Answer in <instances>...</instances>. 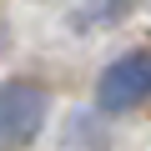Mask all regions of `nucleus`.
<instances>
[{"label":"nucleus","mask_w":151,"mask_h":151,"mask_svg":"<svg viewBox=\"0 0 151 151\" xmlns=\"http://www.w3.org/2000/svg\"><path fill=\"white\" fill-rule=\"evenodd\" d=\"M50 96L40 81H5L0 86V151H25L45 126Z\"/></svg>","instance_id":"nucleus-1"},{"label":"nucleus","mask_w":151,"mask_h":151,"mask_svg":"<svg viewBox=\"0 0 151 151\" xmlns=\"http://www.w3.org/2000/svg\"><path fill=\"white\" fill-rule=\"evenodd\" d=\"M146 101H151V50L116 55L96 81V106L106 116H126V111H141Z\"/></svg>","instance_id":"nucleus-2"},{"label":"nucleus","mask_w":151,"mask_h":151,"mask_svg":"<svg viewBox=\"0 0 151 151\" xmlns=\"http://www.w3.org/2000/svg\"><path fill=\"white\" fill-rule=\"evenodd\" d=\"M136 10V0H81V10H76V25H116Z\"/></svg>","instance_id":"nucleus-3"}]
</instances>
